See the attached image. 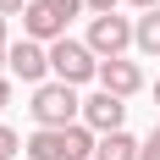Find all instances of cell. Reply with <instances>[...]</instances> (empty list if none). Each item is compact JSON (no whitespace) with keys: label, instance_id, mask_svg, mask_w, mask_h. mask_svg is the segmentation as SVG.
Instances as JSON below:
<instances>
[{"label":"cell","instance_id":"16","mask_svg":"<svg viewBox=\"0 0 160 160\" xmlns=\"http://www.w3.org/2000/svg\"><path fill=\"white\" fill-rule=\"evenodd\" d=\"M6 105H11V83L0 78V111H6Z\"/></svg>","mask_w":160,"mask_h":160},{"label":"cell","instance_id":"20","mask_svg":"<svg viewBox=\"0 0 160 160\" xmlns=\"http://www.w3.org/2000/svg\"><path fill=\"white\" fill-rule=\"evenodd\" d=\"M155 99H160V78H155Z\"/></svg>","mask_w":160,"mask_h":160},{"label":"cell","instance_id":"8","mask_svg":"<svg viewBox=\"0 0 160 160\" xmlns=\"http://www.w3.org/2000/svg\"><path fill=\"white\" fill-rule=\"evenodd\" d=\"M22 28H28V39H39V44H55V39H66V17H55L44 0H33L28 11H22Z\"/></svg>","mask_w":160,"mask_h":160},{"label":"cell","instance_id":"10","mask_svg":"<svg viewBox=\"0 0 160 160\" xmlns=\"http://www.w3.org/2000/svg\"><path fill=\"white\" fill-rule=\"evenodd\" d=\"M132 44L144 50V55H160V6H155V11H144L138 22H132Z\"/></svg>","mask_w":160,"mask_h":160},{"label":"cell","instance_id":"19","mask_svg":"<svg viewBox=\"0 0 160 160\" xmlns=\"http://www.w3.org/2000/svg\"><path fill=\"white\" fill-rule=\"evenodd\" d=\"M149 144H160V127H155V132H149Z\"/></svg>","mask_w":160,"mask_h":160},{"label":"cell","instance_id":"17","mask_svg":"<svg viewBox=\"0 0 160 160\" xmlns=\"http://www.w3.org/2000/svg\"><path fill=\"white\" fill-rule=\"evenodd\" d=\"M138 160H160V144H144V155H138Z\"/></svg>","mask_w":160,"mask_h":160},{"label":"cell","instance_id":"18","mask_svg":"<svg viewBox=\"0 0 160 160\" xmlns=\"http://www.w3.org/2000/svg\"><path fill=\"white\" fill-rule=\"evenodd\" d=\"M132 6H138V11H155V6H160V0H132Z\"/></svg>","mask_w":160,"mask_h":160},{"label":"cell","instance_id":"15","mask_svg":"<svg viewBox=\"0 0 160 160\" xmlns=\"http://www.w3.org/2000/svg\"><path fill=\"white\" fill-rule=\"evenodd\" d=\"M83 6H88L94 17H105V11H116V0H83Z\"/></svg>","mask_w":160,"mask_h":160},{"label":"cell","instance_id":"1","mask_svg":"<svg viewBox=\"0 0 160 160\" xmlns=\"http://www.w3.org/2000/svg\"><path fill=\"white\" fill-rule=\"evenodd\" d=\"M28 160H88L94 155V127H39L28 138Z\"/></svg>","mask_w":160,"mask_h":160},{"label":"cell","instance_id":"13","mask_svg":"<svg viewBox=\"0 0 160 160\" xmlns=\"http://www.w3.org/2000/svg\"><path fill=\"white\" fill-rule=\"evenodd\" d=\"M28 6H33V0H0V17H22Z\"/></svg>","mask_w":160,"mask_h":160},{"label":"cell","instance_id":"14","mask_svg":"<svg viewBox=\"0 0 160 160\" xmlns=\"http://www.w3.org/2000/svg\"><path fill=\"white\" fill-rule=\"evenodd\" d=\"M0 66H11V44H6V17H0Z\"/></svg>","mask_w":160,"mask_h":160},{"label":"cell","instance_id":"9","mask_svg":"<svg viewBox=\"0 0 160 160\" xmlns=\"http://www.w3.org/2000/svg\"><path fill=\"white\" fill-rule=\"evenodd\" d=\"M138 155H144V144H132L127 132H105L94 149V160H138Z\"/></svg>","mask_w":160,"mask_h":160},{"label":"cell","instance_id":"6","mask_svg":"<svg viewBox=\"0 0 160 160\" xmlns=\"http://www.w3.org/2000/svg\"><path fill=\"white\" fill-rule=\"evenodd\" d=\"M122 116H127V105L116 94H105V88H99L94 99H83V122H88L99 138H105V132H122Z\"/></svg>","mask_w":160,"mask_h":160},{"label":"cell","instance_id":"2","mask_svg":"<svg viewBox=\"0 0 160 160\" xmlns=\"http://www.w3.org/2000/svg\"><path fill=\"white\" fill-rule=\"evenodd\" d=\"M28 111H33V122H39V127H78L83 99L72 94V83H39Z\"/></svg>","mask_w":160,"mask_h":160},{"label":"cell","instance_id":"7","mask_svg":"<svg viewBox=\"0 0 160 160\" xmlns=\"http://www.w3.org/2000/svg\"><path fill=\"white\" fill-rule=\"evenodd\" d=\"M11 72H17L22 83H44V72H50V50L39 44V39L11 44Z\"/></svg>","mask_w":160,"mask_h":160},{"label":"cell","instance_id":"5","mask_svg":"<svg viewBox=\"0 0 160 160\" xmlns=\"http://www.w3.org/2000/svg\"><path fill=\"white\" fill-rule=\"evenodd\" d=\"M99 88L116 94V99L138 94V88H144V66H138V61H122V55H116V61H99Z\"/></svg>","mask_w":160,"mask_h":160},{"label":"cell","instance_id":"4","mask_svg":"<svg viewBox=\"0 0 160 160\" xmlns=\"http://www.w3.org/2000/svg\"><path fill=\"white\" fill-rule=\"evenodd\" d=\"M83 44L94 50L99 61H116V55L132 44V22H127V17H116V11H105V17L88 22V39H83Z\"/></svg>","mask_w":160,"mask_h":160},{"label":"cell","instance_id":"12","mask_svg":"<svg viewBox=\"0 0 160 160\" xmlns=\"http://www.w3.org/2000/svg\"><path fill=\"white\" fill-rule=\"evenodd\" d=\"M44 6H50V11H55V17H66V22H72V17L83 11V0H44Z\"/></svg>","mask_w":160,"mask_h":160},{"label":"cell","instance_id":"11","mask_svg":"<svg viewBox=\"0 0 160 160\" xmlns=\"http://www.w3.org/2000/svg\"><path fill=\"white\" fill-rule=\"evenodd\" d=\"M17 149H22V138L11 127H0V160H17Z\"/></svg>","mask_w":160,"mask_h":160},{"label":"cell","instance_id":"3","mask_svg":"<svg viewBox=\"0 0 160 160\" xmlns=\"http://www.w3.org/2000/svg\"><path fill=\"white\" fill-rule=\"evenodd\" d=\"M50 72H55V83H88V78H99V55L88 44H78V39H55L50 44Z\"/></svg>","mask_w":160,"mask_h":160}]
</instances>
